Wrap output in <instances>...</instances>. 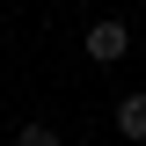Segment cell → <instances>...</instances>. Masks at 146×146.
Wrapping results in <instances>:
<instances>
[{
  "mask_svg": "<svg viewBox=\"0 0 146 146\" xmlns=\"http://www.w3.org/2000/svg\"><path fill=\"white\" fill-rule=\"evenodd\" d=\"M80 51H88L95 66H117V58L131 51V29H124L117 15H102V22H88V36H80Z\"/></svg>",
  "mask_w": 146,
  "mask_h": 146,
  "instance_id": "1",
  "label": "cell"
},
{
  "mask_svg": "<svg viewBox=\"0 0 146 146\" xmlns=\"http://www.w3.org/2000/svg\"><path fill=\"white\" fill-rule=\"evenodd\" d=\"M15 146H66V139H58V124H22Z\"/></svg>",
  "mask_w": 146,
  "mask_h": 146,
  "instance_id": "3",
  "label": "cell"
},
{
  "mask_svg": "<svg viewBox=\"0 0 146 146\" xmlns=\"http://www.w3.org/2000/svg\"><path fill=\"white\" fill-rule=\"evenodd\" d=\"M117 131H124L131 146H146V88H131V95H117Z\"/></svg>",
  "mask_w": 146,
  "mask_h": 146,
  "instance_id": "2",
  "label": "cell"
}]
</instances>
